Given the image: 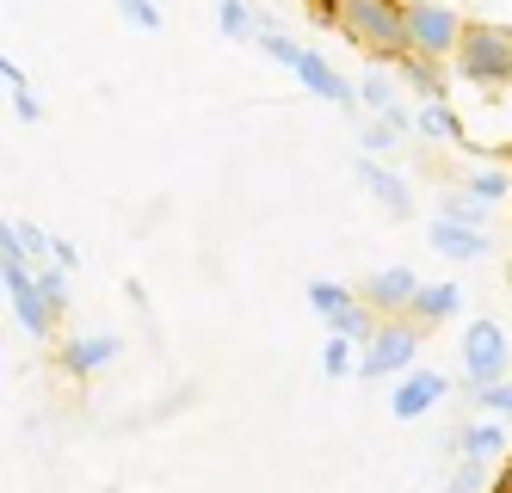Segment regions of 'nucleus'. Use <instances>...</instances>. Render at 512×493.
<instances>
[{"label":"nucleus","mask_w":512,"mask_h":493,"mask_svg":"<svg viewBox=\"0 0 512 493\" xmlns=\"http://www.w3.org/2000/svg\"><path fill=\"white\" fill-rule=\"evenodd\" d=\"M358 179H364V185H371V192L383 198V210H389V216H408V210H414V192H408V179H395V173H389V167H377L371 155L358 161Z\"/></svg>","instance_id":"nucleus-11"},{"label":"nucleus","mask_w":512,"mask_h":493,"mask_svg":"<svg viewBox=\"0 0 512 493\" xmlns=\"http://www.w3.org/2000/svg\"><path fill=\"white\" fill-rule=\"evenodd\" d=\"M118 352H124V346H118L112 333H81V339H68V346H62V364L75 370V376H93V370L112 364Z\"/></svg>","instance_id":"nucleus-10"},{"label":"nucleus","mask_w":512,"mask_h":493,"mask_svg":"<svg viewBox=\"0 0 512 493\" xmlns=\"http://www.w3.org/2000/svg\"><path fill=\"white\" fill-rule=\"evenodd\" d=\"M290 74H297V81H303L309 93H321L327 105H346V111L358 105V93H352V87H346V81H340V74H334V68H327L321 56H315V50H303V62H297V68H290Z\"/></svg>","instance_id":"nucleus-9"},{"label":"nucleus","mask_w":512,"mask_h":493,"mask_svg":"<svg viewBox=\"0 0 512 493\" xmlns=\"http://www.w3.org/2000/svg\"><path fill=\"white\" fill-rule=\"evenodd\" d=\"M260 44H266V56H272V62H284V68H297V62H303V50L290 44L284 31H260Z\"/></svg>","instance_id":"nucleus-21"},{"label":"nucleus","mask_w":512,"mask_h":493,"mask_svg":"<svg viewBox=\"0 0 512 493\" xmlns=\"http://www.w3.org/2000/svg\"><path fill=\"white\" fill-rule=\"evenodd\" d=\"M457 74H469L475 87H506L512 81V25H469L463 50H457Z\"/></svg>","instance_id":"nucleus-3"},{"label":"nucleus","mask_w":512,"mask_h":493,"mask_svg":"<svg viewBox=\"0 0 512 493\" xmlns=\"http://www.w3.org/2000/svg\"><path fill=\"white\" fill-rule=\"evenodd\" d=\"M463 19L438 0H408V56H426V62H457L463 50Z\"/></svg>","instance_id":"nucleus-4"},{"label":"nucleus","mask_w":512,"mask_h":493,"mask_svg":"<svg viewBox=\"0 0 512 493\" xmlns=\"http://www.w3.org/2000/svg\"><path fill=\"white\" fill-rule=\"evenodd\" d=\"M358 339H346V333H327V346H321V370L327 376H358Z\"/></svg>","instance_id":"nucleus-18"},{"label":"nucleus","mask_w":512,"mask_h":493,"mask_svg":"<svg viewBox=\"0 0 512 493\" xmlns=\"http://www.w3.org/2000/svg\"><path fill=\"white\" fill-rule=\"evenodd\" d=\"M303 296H309V309H315L321 321H334V327H340V321H346V315L358 309V302H364L358 290H346V284H327V278H315V284H309Z\"/></svg>","instance_id":"nucleus-14"},{"label":"nucleus","mask_w":512,"mask_h":493,"mask_svg":"<svg viewBox=\"0 0 512 493\" xmlns=\"http://www.w3.org/2000/svg\"><path fill=\"white\" fill-rule=\"evenodd\" d=\"M451 395V376L445 370H408V376H401V383H395V395H389V413H395V420H420V413H432L438 401H445Z\"/></svg>","instance_id":"nucleus-7"},{"label":"nucleus","mask_w":512,"mask_h":493,"mask_svg":"<svg viewBox=\"0 0 512 493\" xmlns=\"http://www.w3.org/2000/svg\"><path fill=\"white\" fill-rule=\"evenodd\" d=\"M50 259L62 265V272H75V265H81V253H75V241H50Z\"/></svg>","instance_id":"nucleus-28"},{"label":"nucleus","mask_w":512,"mask_h":493,"mask_svg":"<svg viewBox=\"0 0 512 493\" xmlns=\"http://www.w3.org/2000/svg\"><path fill=\"white\" fill-rule=\"evenodd\" d=\"M395 68H401V81H408V87H420V93H426V105L445 99V74H438V62H426V56H401Z\"/></svg>","instance_id":"nucleus-17"},{"label":"nucleus","mask_w":512,"mask_h":493,"mask_svg":"<svg viewBox=\"0 0 512 493\" xmlns=\"http://www.w3.org/2000/svg\"><path fill=\"white\" fill-rule=\"evenodd\" d=\"M463 463H500L506 457V426L500 420H482V426H463Z\"/></svg>","instance_id":"nucleus-15"},{"label":"nucleus","mask_w":512,"mask_h":493,"mask_svg":"<svg viewBox=\"0 0 512 493\" xmlns=\"http://www.w3.org/2000/svg\"><path fill=\"white\" fill-rule=\"evenodd\" d=\"M334 19L364 56L401 62L408 56V0H334Z\"/></svg>","instance_id":"nucleus-1"},{"label":"nucleus","mask_w":512,"mask_h":493,"mask_svg":"<svg viewBox=\"0 0 512 493\" xmlns=\"http://www.w3.org/2000/svg\"><path fill=\"white\" fill-rule=\"evenodd\" d=\"M38 290H44L50 309H68V272H62V265H56V272H38Z\"/></svg>","instance_id":"nucleus-22"},{"label":"nucleus","mask_w":512,"mask_h":493,"mask_svg":"<svg viewBox=\"0 0 512 493\" xmlns=\"http://www.w3.org/2000/svg\"><path fill=\"white\" fill-rule=\"evenodd\" d=\"M432 247L445 253V259H482V253H494L482 229H457V222H432Z\"/></svg>","instance_id":"nucleus-13"},{"label":"nucleus","mask_w":512,"mask_h":493,"mask_svg":"<svg viewBox=\"0 0 512 493\" xmlns=\"http://www.w3.org/2000/svg\"><path fill=\"white\" fill-rule=\"evenodd\" d=\"M7 272V302H13V321L31 333V339H44L50 333V321H56V309L44 302V290H38V272H25V265H0Z\"/></svg>","instance_id":"nucleus-6"},{"label":"nucleus","mask_w":512,"mask_h":493,"mask_svg":"<svg viewBox=\"0 0 512 493\" xmlns=\"http://www.w3.org/2000/svg\"><path fill=\"white\" fill-rule=\"evenodd\" d=\"M457 302H463L457 284H420L408 321H414V327H438V321H451V315H457Z\"/></svg>","instance_id":"nucleus-12"},{"label":"nucleus","mask_w":512,"mask_h":493,"mask_svg":"<svg viewBox=\"0 0 512 493\" xmlns=\"http://www.w3.org/2000/svg\"><path fill=\"white\" fill-rule=\"evenodd\" d=\"M475 407H488L494 420H512V383H500V389H482V395H475Z\"/></svg>","instance_id":"nucleus-23"},{"label":"nucleus","mask_w":512,"mask_h":493,"mask_svg":"<svg viewBox=\"0 0 512 493\" xmlns=\"http://www.w3.org/2000/svg\"><path fill=\"white\" fill-rule=\"evenodd\" d=\"M438 222H457V229H482L488 222V204L475 192H445L438 198Z\"/></svg>","instance_id":"nucleus-16"},{"label":"nucleus","mask_w":512,"mask_h":493,"mask_svg":"<svg viewBox=\"0 0 512 493\" xmlns=\"http://www.w3.org/2000/svg\"><path fill=\"white\" fill-rule=\"evenodd\" d=\"M216 19H223L229 37H247V7H241V0H223V7H216Z\"/></svg>","instance_id":"nucleus-25"},{"label":"nucleus","mask_w":512,"mask_h":493,"mask_svg":"<svg viewBox=\"0 0 512 493\" xmlns=\"http://www.w3.org/2000/svg\"><path fill=\"white\" fill-rule=\"evenodd\" d=\"M358 296L371 302L383 321H401V315L414 309V296H420V278L408 272V265H383V272H371V284H364Z\"/></svg>","instance_id":"nucleus-8"},{"label":"nucleus","mask_w":512,"mask_h":493,"mask_svg":"<svg viewBox=\"0 0 512 493\" xmlns=\"http://www.w3.org/2000/svg\"><path fill=\"white\" fill-rule=\"evenodd\" d=\"M445 493H482V463H463V469L445 481Z\"/></svg>","instance_id":"nucleus-26"},{"label":"nucleus","mask_w":512,"mask_h":493,"mask_svg":"<svg viewBox=\"0 0 512 493\" xmlns=\"http://www.w3.org/2000/svg\"><path fill=\"white\" fill-rule=\"evenodd\" d=\"M124 13H130V19H136L142 31H155V25H161V13H155V0H124Z\"/></svg>","instance_id":"nucleus-27"},{"label":"nucleus","mask_w":512,"mask_h":493,"mask_svg":"<svg viewBox=\"0 0 512 493\" xmlns=\"http://www.w3.org/2000/svg\"><path fill=\"white\" fill-rule=\"evenodd\" d=\"M358 93H364V105H371V111H377V118H389V111H401V99H395V87L383 81V74H371V68H364V87H358Z\"/></svg>","instance_id":"nucleus-19"},{"label":"nucleus","mask_w":512,"mask_h":493,"mask_svg":"<svg viewBox=\"0 0 512 493\" xmlns=\"http://www.w3.org/2000/svg\"><path fill=\"white\" fill-rule=\"evenodd\" d=\"M395 136H401V130H395L389 118H377V124H364V155H383V148H389Z\"/></svg>","instance_id":"nucleus-24"},{"label":"nucleus","mask_w":512,"mask_h":493,"mask_svg":"<svg viewBox=\"0 0 512 493\" xmlns=\"http://www.w3.org/2000/svg\"><path fill=\"white\" fill-rule=\"evenodd\" d=\"M469 192L482 198V204H500V198L512 192V179H506L500 167H488V173H469Z\"/></svg>","instance_id":"nucleus-20"},{"label":"nucleus","mask_w":512,"mask_h":493,"mask_svg":"<svg viewBox=\"0 0 512 493\" xmlns=\"http://www.w3.org/2000/svg\"><path fill=\"white\" fill-rule=\"evenodd\" d=\"M420 333L426 327H414L408 315L383 321L371 339H364V352H358V376H408L414 358H420Z\"/></svg>","instance_id":"nucleus-5"},{"label":"nucleus","mask_w":512,"mask_h":493,"mask_svg":"<svg viewBox=\"0 0 512 493\" xmlns=\"http://www.w3.org/2000/svg\"><path fill=\"white\" fill-rule=\"evenodd\" d=\"M457 364H463V383L482 395V389H500V383H512V339H506V327L500 321H469L463 327V352H457Z\"/></svg>","instance_id":"nucleus-2"}]
</instances>
